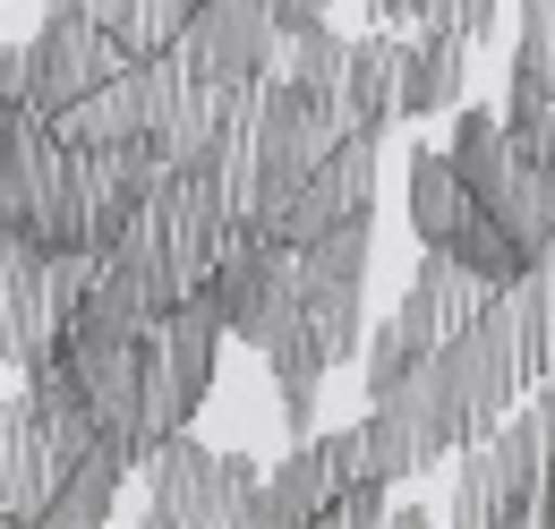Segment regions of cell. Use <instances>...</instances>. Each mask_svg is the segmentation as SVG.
<instances>
[{
    "label": "cell",
    "mask_w": 555,
    "mask_h": 529,
    "mask_svg": "<svg viewBox=\"0 0 555 529\" xmlns=\"http://www.w3.org/2000/svg\"><path fill=\"white\" fill-rule=\"evenodd\" d=\"M470 214H479V189L462 180V163H453L444 145H418V154H411V231L444 248Z\"/></svg>",
    "instance_id": "17"
},
{
    "label": "cell",
    "mask_w": 555,
    "mask_h": 529,
    "mask_svg": "<svg viewBox=\"0 0 555 529\" xmlns=\"http://www.w3.org/2000/svg\"><path fill=\"white\" fill-rule=\"evenodd\" d=\"M343 478H367L359 469V436H299V453L266 478V495H257V521L266 529H299V521H325L334 513V495H343Z\"/></svg>",
    "instance_id": "11"
},
{
    "label": "cell",
    "mask_w": 555,
    "mask_h": 529,
    "mask_svg": "<svg viewBox=\"0 0 555 529\" xmlns=\"http://www.w3.org/2000/svg\"><path fill=\"white\" fill-rule=\"evenodd\" d=\"M112 68H129V52L94 26V17H69V9H43V26L26 35V103L43 120H61L77 94H94Z\"/></svg>",
    "instance_id": "9"
},
{
    "label": "cell",
    "mask_w": 555,
    "mask_h": 529,
    "mask_svg": "<svg viewBox=\"0 0 555 529\" xmlns=\"http://www.w3.org/2000/svg\"><path fill=\"white\" fill-rule=\"evenodd\" d=\"M367 9H376V26H444V35L479 43V35H495L504 0H367Z\"/></svg>",
    "instance_id": "19"
},
{
    "label": "cell",
    "mask_w": 555,
    "mask_h": 529,
    "mask_svg": "<svg viewBox=\"0 0 555 529\" xmlns=\"http://www.w3.org/2000/svg\"><path fill=\"white\" fill-rule=\"evenodd\" d=\"M257 495H266V469L248 453H214L197 436H171L145 462V513L154 521H197V529L257 521Z\"/></svg>",
    "instance_id": "3"
},
{
    "label": "cell",
    "mask_w": 555,
    "mask_h": 529,
    "mask_svg": "<svg viewBox=\"0 0 555 529\" xmlns=\"http://www.w3.org/2000/svg\"><path fill=\"white\" fill-rule=\"evenodd\" d=\"M376 171H385V129H359V137H343L274 214H257V222H266L274 240H291V248H308V240H325V231L376 214Z\"/></svg>",
    "instance_id": "7"
},
{
    "label": "cell",
    "mask_w": 555,
    "mask_h": 529,
    "mask_svg": "<svg viewBox=\"0 0 555 529\" xmlns=\"http://www.w3.org/2000/svg\"><path fill=\"white\" fill-rule=\"evenodd\" d=\"M385 487H393V478H343V495H334V513H325V521H334V529L393 521V513H385Z\"/></svg>",
    "instance_id": "21"
},
{
    "label": "cell",
    "mask_w": 555,
    "mask_h": 529,
    "mask_svg": "<svg viewBox=\"0 0 555 529\" xmlns=\"http://www.w3.org/2000/svg\"><path fill=\"white\" fill-rule=\"evenodd\" d=\"M0 513L9 521L52 513V444H43V418H35V385L9 393V410H0Z\"/></svg>",
    "instance_id": "14"
},
{
    "label": "cell",
    "mask_w": 555,
    "mask_h": 529,
    "mask_svg": "<svg viewBox=\"0 0 555 529\" xmlns=\"http://www.w3.org/2000/svg\"><path fill=\"white\" fill-rule=\"evenodd\" d=\"M547 308H555V248H547Z\"/></svg>",
    "instance_id": "23"
},
{
    "label": "cell",
    "mask_w": 555,
    "mask_h": 529,
    "mask_svg": "<svg viewBox=\"0 0 555 529\" xmlns=\"http://www.w3.org/2000/svg\"><path fill=\"white\" fill-rule=\"evenodd\" d=\"M402 61H411V43H393L385 26H376V35H350V68H343V120H350V137L402 120Z\"/></svg>",
    "instance_id": "15"
},
{
    "label": "cell",
    "mask_w": 555,
    "mask_h": 529,
    "mask_svg": "<svg viewBox=\"0 0 555 529\" xmlns=\"http://www.w3.org/2000/svg\"><path fill=\"white\" fill-rule=\"evenodd\" d=\"M299 291H308V325L325 333V350L334 359H359L367 341V222H343V231H325V240H308L299 248Z\"/></svg>",
    "instance_id": "10"
},
{
    "label": "cell",
    "mask_w": 555,
    "mask_h": 529,
    "mask_svg": "<svg viewBox=\"0 0 555 529\" xmlns=\"http://www.w3.org/2000/svg\"><path fill=\"white\" fill-rule=\"evenodd\" d=\"M487 299H495V282L487 273H470V264L453 257V248H418V273L411 291L393 299V317H385V333L367 341V401L393 393L402 376H411L418 359L444 341V333H462L470 317H479Z\"/></svg>",
    "instance_id": "1"
},
{
    "label": "cell",
    "mask_w": 555,
    "mask_h": 529,
    "mask_svg": "<svg viewBox=\"0 0 555 529\" xmlns=\"http://www.w3.org/2000/svg\"><path fill=\"white\" fill-rule=\"evenodd\" d=\"M206 291H214V308L231 317V333L240 341H274L282 325H299L308 317V291H299V248L291 240H274L266 222H248L231 248H222V264L206 273Z\"/></svg>",
    "instance_id": "5"
},
{
    "label": "cell",
    "mask_w": 555,
    "mask_h": 529,
    "mask_svg": "<svg viewBox=\"0 0 555 529\" xmlns=\"http://www.w3.org/2000/svg\"><path fill=\"white\" fill-rule=\"evenodd\" d=\"M129 469H138V462H129V453L103 436V444H94V453L69 469V487L52 495V513H43V521H52V529H94V521H112V504H120Z\"/></svg>",
    "instance_id": "18"
},
{
    "label": "cell",
    "mask_w": 555,
    "mask_h": 529,
    "mask_svg": "<svg viewBox=\"0 0 555 529\" xmlns=\"http://www.w3.org/2000/svg\"><path fill=\"white\" fill-rule=\"evenodd\" d=\"M547 478H555V436H547V410H521L504 418L495 436H479L462 469H453V521H539L547 504Z\"/></svg>",
    "instance_id": "2"
},
{
    "label": "cell",
    "mask_w": 555,
    "mask_h": 529,
    "mask_svg": "<svg viewBox=\"0 0 555 529\" xmlns=\"http://www.w3.org/2000/svg\"><path fill=\"white\" fill-rule=\"evenodd\" d=\"M282 35H299V26H325V0H274Z\"/></svg>",
    "instance_id": "22"
},
{
    "label": "cell",
    "mask_w": 555,
    "mask_h": 529,
    "mask_svg": "<svg viewBox=\"0 0 555 529\" xmlns=\"http://www.w3.org/2000/svg\"><path fill=\"white\" fill-rule=\"evenodd\" d=\"M180 52L206 86H266L282 68V52H291V35H282L274 0H197Z\"/></svg>",
    "instance_id": "8"
},
{
    "label": "cell",
    "mask_w": 555,
    "mask_h": 529,
    "mask_svg": "<svg viewBox=\"0 0 555 529\" xmlns=\"http://www.w3.org/2000/svg\"><path fill=\"white\" fill-rule=\"evenodd\" d=\"M0 350H9L17 376H35L61 350V308H52V282H43V248L35 240L0 248Z\"/></svg>",
    "instance_id": "12"
},
{
    "label": "cell",
    "mask_w": 555,
    "mask_h": 529,
    "mask_svg": "<svg viewBox=\"0 0 555 529\" xmlns=\"http://www.w3.org/2000/svg\"><path fill=\"white\" fill-rule=\"evenodd\" d=\"M343 137H350V120H343L334 94H317L299 77H274L266 86V112H257V214H274Z\"/></svg>",
    "instance_id": "6"
},
{
    "label": "cell",
    "mask_w": 555,
    "mask_h": 529,
    "mask_svg": "<svg viewBox=\"0 0 555 529\" xmlns=\"http://www.w3.org/2000/svg\"><path fill=\"white\" fill-rule=\"evenodd\" d=\"M462 77H470V43L444 26H411V61H402V120H436L462 112Z\"/></svg>",
    "instance_id": "16"
},
{
    "label": "cell",
    "mask_w": 555,
    "mask_h": 529,
    "mask_svg": "<svg viewBox=\"0 0 555 529\" xmlns=\"http://www.w3.org/2000/svg\"><path fill=\"white\" fill-rule=\"evenodd\" d=\"M222 333L231 317L214 308V291L197 282L163 325H154V410H145V444L163 453L171 436H189V418L206 410L214 393V359H222Z\"/></svg>",
    "instance_id": "4"
},
{
    "label": "cell",
    "mask_w": 555,
    "mask_h": 529,
    "mask_svg": "<svg viewBox=\"0 0 555 529\" xmlns=\"http://www.w3.org/2000/svg\"><path fill=\"white\" fill-rule=\"evenodd\" d=\"M343 68H350V35H334V26H299L274 77H299V86H317V94L343 103Z\"/></svg>",
    "instance_id": "20"
},
{
    "label": "cell",
    "mask_w": 555,
    "mask_h": 529,
    "mask_svg": "<svg viewBox=\"0 0 555 529\" xmlns=\"http://www.w3.org/2000/svg\"><path fill=\"white\" fill-rule=\"evenodd\" d=\"M52 129L69 137V145H145V137H154V68L145 61L112 68L94 94H77Z\"/></svg>",
    "instance_id": "13"
}]
</instances>
